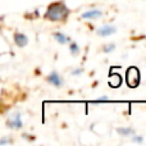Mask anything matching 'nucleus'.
I'll list each match as a JSON object with an SVG mask.
<instances>
[{
	"label": "nucleus",
	"instance_id": "nucleus-2",
	"mask_svg": "<svg viewBox=\"0 0 146 146\" xmlns=\"http://www.w3.org/2000/svg\"><path fill=\"white\" fill-rule=\"evenodd\" d=\"M127 83L131 87H137L140 83V72L137 68L131 67V68L127 71Z\"/></svg>",
	"mask_w": 146,
	"mask_h": 146
},
{
	"label": "nucleus",
	"instance_id": "nucleus-4",
	"mask_svg": "<svg viewBox=\"0 0 146 146\" xmlns=\"http://www.w3.org/2000/svg\"><path fill=\"white\" fill-rule=\"evenodd\" d=\"M23 126V122H22V118H21V114H13L9 119H8V127L9 128H13V129H19L22 128Z\"/></svg>",
	"mask_w": 146,
	"mask_h": 146
},
{
	"label": "nucleus",
	"instance_id": "nucleus-10",
	"mask_svg": "<svg viewBox=\"0 0 146 146\" xmlns=\"http://www.w3.org/2000/svg\"><path fill=\"white\" fill-rule=\"evenodd\" d=\"M109 83H110L111 87H119L122 83V78L119 74H113L109 78Z\"/></svg>",
	"mask_w": 146,
	"mask_h": 146
},
{
	"label": "nucleus",
	"instance_id": "nucleus-1",
	"mask_svg": "<svg viewBox=\"0 0 146 146\" xmlns=\"http://www.w3.org/2000/svg\"><path fill=\"white\" fill-rule=\"evenodd\" d=\"M69 14V9L67 8V5H64L63 3H53L51 5H49V8L46 9L45 18L51 22H60L64 21Z\"/></svg>",
	"mask_w": 146,
	"mask_h": 146
},
{
	"label": "nucleus",
	"instance_id": "nucleus-16",
	"mask_svg": "<svg viewBox=\"0 0 146 146\" xmlns=\"http://www.w3.org/2000/svg\"><path fill=\"white\" fill-rule=\"evenodd\" d=\"M8 142H9V140H8V139H3V140H0V145L8 144Z\"/></svg>",
	"mask_w": 146,
	"mask_h": 146
},
{
	"label": "nucleus",
	"instance_id": "nucleus-15",
	"mask_svg": "<svg viewBox=\"0 0 146 146\" xmlns=\"http://www.w3.org/2000/svg\"><path fill=\"white\" fill-rule=\"evenodd\" d=\"M109 101V98L108 96H101V98H98L96 99V103H106Z\"/></svg>",
	"mask_w": 146,
	"mask_h": 146
},
{
	"label": "nucleus",
	"instance_id": "nucleus-13",
	"mask_svg": "<svg viewBox=\"0 0 146 146\" xmlns=\"http://www.w3.org/2000/svg\"><path fill=\"white\" fill-rule=\"evenodd\" d=\"M131 140H132V142H136V144H142V142H144V137L139 136V135H133V136H131Z\"/></svg>",
	"mask_w": 146,
	"mask_h": 146
},
{
	"label": "nucleus",
	"instance_id": "nucleus-14",
	"mask_svg": "<svg viewBox=\"0 0 146 146\" xmlns=\"http://www.w3.org/2000/svg\"><path fill=\"white\" fill-rule=\"evenodd\" d=\"M83 73V68H76L72 71V76H80Z\"/></svg>",
	"mask_w": 146,
	"mask_h": 146
},
{
	"label": "nucleus",
	"instance_id": "nucleus-3",
	"mask_svg": "<svg viewBox=\"0 0 146 146\" xmlns=\"http://www.w3.org/2000/svg\"><path fill=\"white\" fill-rule=\"evenodd\" d=\"M115 32H117V27L113 25H103L96 31L98 36H100V37H108V36L114 35Z\"/></svg>",
	"mask_w": 146,
	"mask_h": 146
},
{
	"label": "nucleus",
	"instance_id": "nucleus-7",
	"mask_svg": "<svg viewBox=\"0 0 146 146\" xmlns=\"http://www.w3.org/2000/svg\"><path fill=\"white\" fill-rule=\"evenodd\" d=\"M117 133L121 135L122 137H131L135 135V129L132 127H119L117 128Z\"/></svg>",
	"mask_w": 146,
	"mask_h": 146
},
{
	"label": "nucleus",
	"instance_id": "nucleus-11",
	"mask_svg": "<svg viewBox=\"0 0 146 146\" xmlns=\"http://www.w3.org/2000/svg\"><path fill=\"white\" fill-rule=\"evenodd\" d=\"M69 51H71V54L73 56H77L80 54V46L76 42H71L69 44Z\"/></svg>",
	"mask_w": 146,
	"mask_h": 146
},
{
	"label": "nucleus",
	"instance_id": "nucleus-9",
	"mask_svg": "<svg viewBox=\"0 0 146 146\" xmlns=\"http://www.w3.org/2000/svg\"><path fill=\"white\" fill-rule=\"evenodd\" d=\"M54 38H55L59 44H62V45H64V44H67V42L71 41V38H69L68 36H66L64 33H62V32H55L54 33Z\"/></svg>",
	"mask_w": 146,
	"mask_h": 146
},
{
	"label": "nucleus",
	"instance_id": "nucleus-12",
	"mask_svg": "<svg viewBox=\"0 0 146 146\" xmlns=\"http://www.w3.org/2000/svg\"><path fill=\"white\" fill-rule=\"evenodd\" d=\"M114 50H115V45H114V44H106V45L103 46V51L105 54H109Z\"/></svg>",
	"mask_w": 146,
	"mask_h": 146
},
{
	"label": "nucleus",
	"instance_id": "nucleus-5",
	"mask_svg": "<svg viewBox=\"0 0 146 146\" xmlns=\"http://www.w3.org/2000/svg\"><path fill=\"white\" fill-rule=\"evenodd\" d=\"M101 17H103V12L99 9H90L81 14L82 19H98V18H101Z\"/></svg>",
	"mask_w": 146,
	"mask_h": 146
},
{
	"label": "nucleus",
	"instance_id": "nucleus-6",
	"mask_svg": "<svg viewBox=\"0 0 146 146\" xmlns=\"http://www.w3.org/2000/svg\"><path fill=\"white\" fill-rule=\"evenodd\" d=\"M48 81L51 83V85H54L55 87H62V85H63V78L60 77V74H59L58 72H51L50 74L48 76Z\"/></svg>",
	"mask_w": 146,
	"mask_h": 146
},
{
	"label": "nucleus",
	"instance_id": "nucleus-8",
	"mask_svg": "<svg viewBox=\"0 0 146 146\" xmlns=\"http://www.w3.org/2000/svg\"><path fill=\"white\" fill-rule=\"evenodd\" d=\"M14 42L17 44L19 48H23V46H26L28 44V38L26 35H23V33H15L14 35Z\"/></svg>",
	"mask_w": 146,
	"mask_h": 146
}]
</instances>
